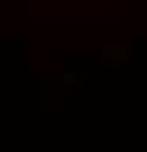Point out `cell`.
Here are the masks:
<instances>
[{
	"label": "cell",
	"mask_w": 147,
	"mask_h": 152,
	"mask_svg": "<svg viewBox=\"0 0 147 152\" xmlns=\"http://www.w3.org/2000/svg\"><path fill=\"white\" fill-rule=\"evenodd\" d=\"M115 10V0H32L28 5L32 19H106Z\"/></svg>",
	"instance_id": "6da1fadb"
},
{
	"label": "cell",
	"mask_w": 147,
	"mask_h": 152,
	"mask_svg": "<svg viewBox=\"0 0 147 152\" xmlns=\"http://www.w3.org/2000/svg\"><path fill=\"white\" fill-rule=\"evenodd\" d=\"M101 56H106V60H115V65H119V60H124V56H129V46H124V42H110V46H106V51H101Z\"/></svg>",
	"instance_id": "7a4b0ae2"
}]
</instances>
